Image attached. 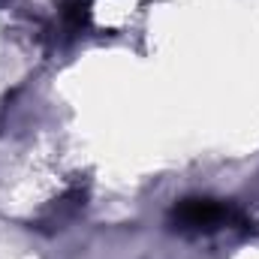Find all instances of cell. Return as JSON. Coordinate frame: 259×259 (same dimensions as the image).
I'll return each instance as SVG.
<instances>
[{"mask_svg": "<svg viewBox=\"0 0 259 259\" xmlns=\"http://www.w3.org/2000/svg\"><path fill=\"white\" fill-rule=\"evenodd\" d=\"M172 220L181 229H217L229 220V211L211 199H184L175 208Z\"/></svg>", "mask_w": 259, "mask_h": 259, "instance_id": "1", "label": "cell"}]
</instances>
